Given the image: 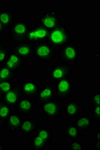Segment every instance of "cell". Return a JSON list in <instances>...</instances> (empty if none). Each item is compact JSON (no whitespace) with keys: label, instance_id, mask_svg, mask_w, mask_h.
Returning a JSON list of instances; mask_svg holds the SVG:
<instances>
[{"label":"cell","instance_id":"1","mask_svg":"<svg viewBox=\"0 0 100 150\" xmlns=\"http://www.w3.org/2000/svg\"><path fill=\"white\" fill-rule=\"evenodd\" d=\"M45 43L54 48H60L69 44L71 43V36L66 25L61 23L54 29L49 31Z\"/></svg>","mask_w":100,"mask_h":150},{"label":"cell","instance_id":"2","mask_svg":"<svg viewBox=\"0 0 100 150\" xmlns=\"http://www.w3.org/2000/svg\"><path fill=\"white\" fill-rule=\"evenodd\" d=\"M31 150H45L53 144V132L49 128H40L28 141Z\"/></svg>","mask_w":100,"mask_h":150},{"label":"cell","instance_id":"3","mask_svg":"<svg viewBox=\"0 0 100 150\" xmlns=\"http://www.w3.org/2000/svg\"><path fill=\"white\" fill-rule=\"evenodd\" d=\"M29 29V24L26 20L14 19L12 25L7 29L11 44L14 45L26 41Z\"/></svg>","mask_w":100,"mask_h":150},{"label":"cell","instance_id":"4","mask_svg":"<svg viewBox=\"0 0 100 150\" xmlns=\"http://www.w3.org/2000/svg\"><path fill=\"white\" fill-rule=\"evenodd\" d=\"M33 45L34 56L37 60L45 63H49L54 61L56 52L54 47L45 42Z\"/></svg>","mask_w":100,"mask_h":150},{"label":"cell","instance_id":"5","mask_svg":"<svg viewBox=\"0 0 100 150\" xmlns=\"http://www.w3.org/2000/svg\"><path fill=\"white\" fill-rule=\"evenodd\" d=\"M56 96L59 101L68 100L73 96L74 84L71 77L56 81L55 84Z\"/></svg>","mask_w":100,"mask_h":150},{"label":"cell","instance_id":"6","mask_svg":"<svg viewBox=\"0 0 100 150\" xmlns=\"http://www.w3.org/2000/svg\"><path fill=\"white\" fill-rule=\"evenodd\" d=\"M73 72V65L66 64H56L49 69L47 76L52 80L58 81L71 77Z\"/></svg>","mask_w":100,"mask_h":150},{"label":"cell","instance_id":"7","mask_svg":"<svg viewBox=\"0 0 100 150\" xmlns=\"http://www.w3.org/2000/svg\"><path fill=\"white\" fill-rule=\"evenodd\" d=\"M59 61L64 64L73 65L77 61L79 58V48L74 44H69L59 48Z\"/></svg>","mask_w":100,"mask_h":150},{"label":"cell","instance_id":"8","mask_svg":"<svg viewBox=\"0 0 100 150\" xmlns=\"http://www.w3.org/2000/svg\"><path fill=\"white\" fill-rule=\"evenodd\" d=\"M49 31L41 24H35L29 29L26 41L33 45L44 43L46 40Z\"/></svg>","mask_w":100,"mask_h":150},{"label":"cell","instance_id":"9","mask_svg":"<svg viewBox=\"0 0 100 150\" xmlns=\"http://www.w3.org/2000/svg\"><path fill=\"white\" fill-rule=\"evenodd\" d=\"M64 108L59 101H50L41 104L40 111L48 120H55L61 115Z\"/></svg>","mask_w":100,"mask_h":150},{"label":"cell","instance_id":"10","mask_svg":"<svg viewBox=\"0 0 100 150\" xmlns=\"http://www.w3.org/2000/svg\"><path fill=\"white\" fill-rule=\"evenodd\" d=\"M22 84L19 80L13 86L12 88L4 96L2 103L13 108H17L19 100L23 96L21 93Z\"/></svg>","mask_w":100,"mask_h":150},{"label":"cell","instance_id":"11","mask_svg":"<svg viewBox=\"0 0 100 150\" xmlns=\"http://www.w3.org/2000/svg\"><path fill=\"white\" fill-rule=\"evenodd\" d=\"M35 100L37 104H41L50 101H59L56 96L55 85L54 84H45L43 88L40 90Z\"/></svg>","mask_w":100,"mask_h":150},{"label":"cell","instance_id":"12","mask_svg":"<svg viewBox=\"0 0 100 150\" xmlns=\"http://www.w3.org/2000/svg\"><path fill=\"white\" fill-rule=\"evenodd\" d=\"M59 9L57 8L56 10L45 12L43 15L39 17V24L49 31L57 26L61 23L59 18Z\"/></svg>","mask_w":100,"mask_h":150},{"label":"cell","instance_id":"13","mask_svg":"<svg viewBox=\"0 0 100 150\" xmlns=\"http://www.w3.org/2000/svg\"><path fill=\"white\" fill-rule=\"evenodd\" d=\"M12 52L17 53L23 60H30L34 56V46L28 41L13 45Z\"/></svg>","mask_w":100,"mask_h":150},{"label":"cell","instance_id":"14","mask_svg":"<svg viewBox=\"0 0 100 150\" xmlns=\"http://www.w3.org/2000/svg\"><path fill=\"white\" fill-rule=\"evenodd\" d=\"M23 121L22 116L13 112L4 120V131L8 133L18 132L22 125Z\"/></svg>","mask_w":100,"mask_h":150},{"label":"cell","instance_id":"15","mask_svg":"<svg viewBox=\"0 0 100 150\" xmlns=\"http://www.w3.org/2000/svg\"><path fill=\"white\" fill-rule=\"evenodd\" d=\"M37 105L34 99L22 96L19 100L17 109L21 115L27 116L33 111Z\"/></svg>","mask_w":100,"mask_h":150},{"label":"cell","instance_id":"16","mask_svg":"<svg viewBox=\"0 0 100 150\" xmlns=\"http://www.w3.org/2000/svg\"><path fill=\"white\" fill-rule=\"evenodd\" d=\"M41 128L38 120L33 119H25L23 121L22 125L18 132H22L25 136H29L35 133Z\"/></svg>","mask_w":100,"mask_h":150},{"label":"cell","instance_id":"17","mask_svg":"<svg viewBox=\"0 0 100 150\" xmlns=\"http://www.w3.org/2000/svg\"><path fill=\"white\" fill-rule=\"evenodd\" d=\"M41 89V85L35 81L25 80L22 85L21 93L25 97H35Z\"/></svg>","mask_w":100,"mask_h":150},{"label":"cell","instance_id":"18","mask_svg":"<svg viewBox=\"0 0 100 150\" xmlns=\"http://www.w3.org/2000/svg\"><path fill=\"white\" fill-rule=\"evenodd\" d=\"M81 134V132L74 123H70L65 125L61 132V136L66 137L68 140H79Z\"/></svg>","mask_w":100,"mask_h":150},{"label":"cell","instance_id":"19","mask_svg":"<svg viewBox=\"0 0 100 150\" xmlns=\"http://www.w3.org/2000/svg\"><path fill=\"white\" fill-rule=\"evenodd\" d=\"M5 65L12 70L17 71L18 69L24 68L25 60L22 59L17 53L12 52L7 57Z\"/></svg>","mask_w":100,"mask_h":150},{"label":"cell","instance_id":"20","mask_svg":"<svg viewBox=\"0 0 100 150\" xmlns=\"http://www.w3.org/2000/svg\"><path fill=\"white\" fill-rule=\"evenodd\" d=\"M82 109L83 105L81 102L71 101L65 105V108L64 109V110L66 116L79 117L81 115Z\"/></svg>","mask_w":100,"mask_h":150},{"label":"cell","instance_id":"21","mask_svg":"<svg viewBox=\"0 0 100 150\" xmlns=\"http://www.w3.org/2000/svg\"><path fill=\"white\" fill-rule=\"evenodd\" d=\"M77 117L74 124L81 132L87 131L93 124V119L90 116L80 115Z\"/></svg>","mask_w":100,"mask_h":150},{"label":"cell","instance_id":"22","mask_svg":"<svg viewBox=\"0 0 100 150\" xmlns=\"http://www.w3.org/2000/svg\"><path fill=\"white\" fill-rule=\"evenodd\" d=\"M17 78V71L13 70L5 65L0 66V81L11 80L14 81Z\"/></svg>","mask_w":100,"mask_h":150},{"label":"cell","instance_id":"23","mask_svg":"<svg viewBox=\"0 0 100 150\" xmlns=\"http://www.w3.org/2000/svg\"><path fill=\"white\" fill-rule=\"evenodd\" d=\"M13 20L12 11L5 10L0 12V22L6 30L10 27Z\"/></svg>","mask_w":100,"mask_h":150},{"label":"cell","instance_id":"24","mask_svg":"<svg viewBox=\"0 0 100 150\" xmlns=\"http://www.w3.org/2000/svg\"><path fill=\"white\" fill-rule=\"evenodd\" d=\"M11 52H12V48L4 44L2 41L0 44V66L5 64L7 57Z\"/></svg>","mask_w":100,"mask_h":150},{"label":"cell","instance_id":"25","mask_svg":"<svg viewBox=\"0 0 100 150\" xmlns=\"http://www.w3.org/2000/svg\"><path fill=\"white\" fill-rule=\"evenodd\" d=\"M13 112V108L6 104L0 103V118L5 120Z\"/></svg>","mask_w":100,"mask_h":150},{"label":"cell","instance_id":"26","mask_svg":"<svg viewBox=\"0 0 100 150\" xmlns=\"http://www.w3.org/2000/svg\"><path fill=\"white\" fill-rule=\"evenodd\" d=\"M13 85L14 84L13 81H0V92L4 95L6 93L12 88Z\"/></svg>","mask_w":100,"mask_h":150},{"label":"cell","instance_id":"27","mask_svg":"<svg viewBox=\"0 0 100 150\" xmlns=\"http://www.w3.org/2000/svg\"><path fill=\"white\" fill-rule=\"evenodd\" d=\"M91 116L93 124H96L100 122V106H91Z\"/></svg>","mask_w":100,"mask_h":150},{"label":"cell","instance_id":"28","mask_svg":"<svg viewBox=\"0 0 100 150\" xmlns=\"http://www.w3.org/2000/svg\"><path fill=\"white\" fill-rule=\"evenodd\" d=\"M100 93L98 92H95L89 99V106H100Z\"/></svg>","mask_w":100,"mask_h":150},{"label":"cell","instance_id":"29","mask_svg":"<svg viewBox=\"0 0 100 150\" xmlns=\"http://www.w3.org/2000/svg\"><path fill=\"white\" fill-rule=\"evenodd\" d=\"M69 150H81L85 149V145H84L80 140H73L69 145Z\"/></svg>","mask_w":100,"mask_h":150},{"label":"cell","instance_id":"30","mask_svg":"<svg viewBox=\"0 0 100 150\" xmlns=\"http://www.w3.org/2000/svg\"><path fill=\"white\" fill-rule=\"evenodd\" d=\"M94 149L95 150H100V131L96 132V142L93 146Z\"/></svg>","mask_w":100,"mask_h":150},{"label":"cell","instance_id":"31","mask_svg":"<svg viewBox=\"0 0 100 150\" xmlns=\"http://www.w3.org/2000/svg\"><path fill=\"white\" fill-rule=\"evenodd\" d=\"M6 31V30L3 27L1 23L0 22V37H1L5 35Z\"/></svg>","mask_w":100,"mask_h":150},{"label":"cell","instance_id":"32","mask_svg":"<svg viewBox=\"0 0 100 150\" xmlns=\"http://www.w3.org/2000/svg\"><path fill=\"white\" fill-rule=\"evenodd\" d=\"M4 126V120L0 118V128Z\"/></svg>","mask_w":100,"mask_h":150},{"label":"cell","instance_id":"33","mask_svg":"<svg viewBox=\"0 0 100 150\" xmlns=\"http://www.w3.org/2000/svg\"><path fill=\"white\" fill-rule=\"evenodd\" d=\"M5 149V145L1 143V141H0V150H4Z\"/></svg>","mask_w":100,"mask_h":150},{"label":"cell","instance_id":"34","mask_svg":"<svg viewBox=\"0 0 100 150\" xmlns=\"http://www.w3.org/2000/svg\"><path fill=\"white\" fill-rule=\"evenodd\" d=\"M4 95L1 93L0 92V103L2 102V101H3V100L4 98Z\"/></svg>","mask_w":100,"mask_h":150},{"label":"cell","instance_id":"35","mask_svg":"<svg viewBox=\"0 0 100 150\" xmlns=\"http://www.w3.org/2000/svg\"><path fill=\"white\" fill-rule=\"evenodd\" d=\"M1 42H2V40L1 39V37H0V44L1 43Z\"/></svg>","mask_w":100,"mask_h":150}]
</instances>
